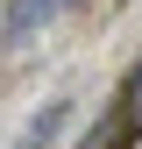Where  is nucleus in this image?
I'll use <instances>...</instances> for the list:
<instances>
[{
	"mask_svg": "<svg viewBox=\"0 0 142 149\" xmlns=\"http://www.w3.org/2000/svg\"><path fill=\"white\" fill-rule=\"evenodd\" d=\"M64 7H71V0H14V7H7V36H36V29H50Z\"/></svg>",
	"mask_w": 142,
	"mask_h": 149,
	"instance_id": "obj_1",
	"label": "nucleus"
},
{
	"mask_svg": "<svg viewBox=\"0 0 142 149\" xmlns=\"http://www.w3.org/2000/svg\"><path fill=\"white\" fill-rule=\"evenodd\" d=\"M64 114H71L64 100H57V107H43V114H36V128H29V135L14 142V149H50V135H57V128H64Z\"/></svg>",
	"mask_w": 142,
	"mask_h": 149,
	"instance_id": "obj_2",
	"label": "nucleus"
},
{
	"mask_svg": "<svg viewBox=\"0 0 142 149\" xmlns=\"http://www.w3.org/2000/svg\"><path fill=\"white\" fill-rule=\"evenodd\" d=\"M114 114H121V128H142V64H135V78L121 85V107H114Z\"/></svg>",
	"mask_w": 142,
	"mask_h": 149,
	"instance_id": "obj_3",
	"label": "nucleus"
},
{
	"mask_svg": "<svg viewBox=\"0 0 142 149\" xmlns=\"http://www.w3.org/2000/svg\"><path fill=\"white\" fill-rule=\"evenodd\" d=\"M121 135H128V128H121V114H106V121H100L93 135L78 142V149H121Z\"/></svg>",
	"mask_w": 142,
	"mask_h": 149,
	"instance_id": "obj_4",
	"label": "nucleus"
}]
</instances>
